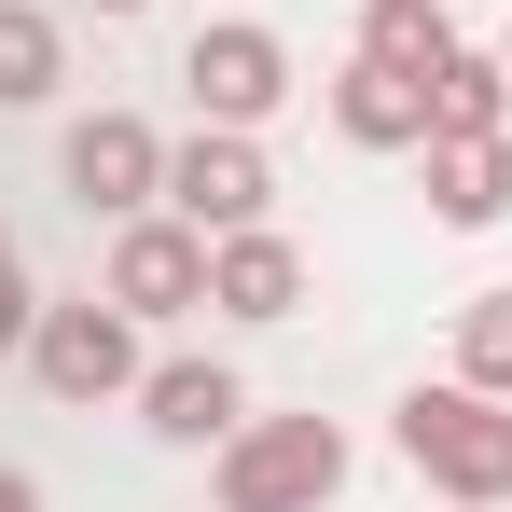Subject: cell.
I'll return each mask as SVG.
<instances>
[{
	"mask_svg": "<svg viewBox=\"0 0 512 512\" xmlns=\"http://www.w3.org/2000/svg\"><path fill=\"white\" fill-rule=\"evenodd\" d=\"M402 457H416V485H443L457 512H499L512 499V402L471 388V374H443V388L402 402Z\"/></svg>",
	"mask_w": 512,
	"mask_h": 512,
	"instance_id": "1",
	"label": "cell"
},
{
	"mask_svg": "<svg viewBox=\"0 0 512 512\" xmlns=\"http://www.w3.org/2000/svg\"><path fill=\"white\" fill-rule=\"evenodd\" d=\"M346 499V429L333 416H250L222 443V512H333Z\"/></svg>",
	"mask_w": 512,
	"mask_h": 512,
	"instance_id": "2",
	"label": "cell"
},
{
	"mask_svg": "<svg viewBox=\"0 0 512 512\" xmlns=\"http://www.w3.org/2000/svg\"><path fill=\"white\" fill-rule=\"evenodd\" d=\"M28 374H42L70 416H97V402H125V388H139V319H125L111 291L42 305V319H28Z\"/></svg>",
	"mask_w": 512,
	"mask_h": 512,
	"instance_id": "3",
	"label": "cell"
},
{
	"mask_svg": "<svg viewBox=\"0 0 512 512\" xmlns=\"http://www.w3.org/2000/svg\"><path fill=\"white\" fill-rule=\"evenodd\" d=\"M167 208L194 222V236H250L263 208H277V167H263V139L250 125H194L167 153Z\"/></svg>",
	"mask_w": 512,
	"mask_h": 512,
	"instance_id": "4",
	"label": "cell"
},
{
	"mask_svg": "<svg viewBox=\"0 0 512 512\" xmlns=\"http://www.w3.org/2000/svg\"><path fill=\"white\" fill-rule=\"evenodd\" d=\"M180 84H194V111H208V125H263V111L291 97V42H277L263 14H222V28H194Z\"/></svg>",
	"mask_w": 512,
	"mask_h": 512,
	"instance_id": "5",
	"label": "cell"
},
{
	"mask_svg": "<svg viewBox=\"0 0 512 512\" xmlns=\"http://www.w3.org/2000/svg\"><path fill=\"white\" fill-rule=\"evenodd\" d=\"M111 305H125V319H180V305H208V236H194L180 208H139V222L111 236Z\"/></svg>",
	"mask_w": 512,
	"mask_h": 512,
	"instance_id": "6",
	"label": "cell"
},
{
	"mask_svg": "<svg viewBox=\"0 0 512 512\" xmlns=\"http://www.w3.org/2000/svg\"><path fill=\"white\" fill-rule=\"evenodd\" d=\"M70 194H84V208H111V222L167 208V139H153L139 111H97V125H70Z\"/></svg>",
	"mask_w": 512,
	"mask_h": 512,
	"instance_id": "7",
	"label": "cell"
},
{
	"mask_svg": "<svg viewBox=\"0 0 512 512\" xmlns=\"http://www.w3.org/2000/svg\"><path fill=\"white\" fill-rule=\"evenodd\" d=\"M139 429H153V443H236V429H250V388H236L222 360H153V374H139Z\"/></svg>",
	"mask_w": 512,
	"mask_h": 512,
	"instance_id": "8",
	"label": "cell"
},
{
	"mask_svg": "<svg viewBox=\"0 0 512 512\" xmlns=\"http://www.w3.org/2000/svg\"><path fill=\"white\" fill-rule=\"evenodd\" d=\"M208 305H222V319H291V305H305V250H291L277 222L208 236Z\"/></svg>",
	"mask_w": 512,
	"mask_h": 512,
	"instance_id": "9",
	"label": "cell"
},
{
	"mask_svg": "<svg viewBox=\"0 0 512 512\" xmlns=\"http://www.w3.org/2000/svg\"><path fill=\"white\" fill-rule=\"evenodd\" d=\"M333 125L360 139V153H429V84L388 70V56H346L333 70Z\"/></svg>",
	"mask_w": 512,
	"mask_h": 512,
	"instance_id": "10",
	"label": "cell"
},
{
	"mask_svg": "<svg viewBox=\"0 0 512 512\" xmlns=\"http://www.w3.org/2000/svg\"><path fill=\"white\" fill-rule=\"evenodd\" d=\"M499 208H512V125H499V139H429V222L485 236Z\"/></svg>",
	"mask_w": 512,
	"mask_h": 512,
	"instance_id": "11",
	"label": "cell"
},
{
	"mask_svg": "<svg viewBox=\"0 0 512 512\" xmlns=\"http://www.w3.org/2000/svg\"><path fill=\"white\" fill-rule=\"evenodd\" d=\"M499 125H512V70L457 42V56L429 70V139H499Z\"/></svg>",
	"mask_w": 512,
	"mask_h": 512,
	"instance_id": "12",
	"label": "cell"
},
{
	"mask_svg": "<svg viewBox=\"0 0 512 512\" xmlns=\"http://www.w3.org/2000/svg\"><path fill=\"white\" fill-rule=\"evenodd\" d=\"M70 70V42H56V14L42 0H0V111H42Z\"/></svg>",
	"mask_w": 512,
	"mask_h": 512,
	"instance_id": "13",
	"label": "cell"
},
{
	"mask_svg": "<svg viewBox=\"0 0 512 512\" xmlns=\"http://www.w3.org/2000/svg\"><path fill=\"white\" fill-rule=\"evenodd\" d=\"M360 56H388V70H443V56H457V14H443V0H360Z\"/></svg>",
	"mask_w": 512,
	"mask_h": 512,
	"instance_id": "14",
	"label": "cell"
},
{
	"mask_svg": "<svg viewBox=\"0 0 512 512\" xmlns=\"http://www.w3.org/2000/svg\"><path fill=\"white\" fill-rule=\"evenodd\" d=\"M457 374L512 402V291H471V305H457Z\"/></svg>",
	"mask_w": 512,
	"mask_h": 512,
	"instance_id": "15",
	"label": "cell"
},
{
	"mask_svg": "<svg viewBox=\"0 0 512 512\" xmlns=\"http://www.w3.org/2000/svg\"><path fill=\"white\" fill-rule=\"evenodd\" d=\"M0 333H28V263H14V236H0Z\"/></svg>",
	"mask_w": 512,
	"mask_h": 512,
	"instance_id": "16",
	"label": "cell"
},
{
	"mask_svg": "<svg viewBox=\"0 0 512 512\" xmlns=\"http://www.w3.org/2000/svg\"><path fill=\"white\" fill-rule=\"evenodd\" d=\"M0 512H42V485H28V471H0Z\"/></svg>",
	"mask_w": 512,
	"mask_h": 512,
	"instance_id": "17",
	"label": "cell"
},
{
	"mask_svg": "<svg viewBox=\"0 0 512 512\" xmlns=\"http://www.w3.org/2000/svg\"><path fill=\"white\" fill-rule=\"evenodd\" d=\"M97 14H139V0H97Z\"/></svg>",
	"mask_w": 512,
	"mask_h": 512,
	"instance_id": "18",
	"label": "cell"
},
{
	"mask_svg": "<svg viewBox=\"0 0 512 512\" xmlns=\"http://www.w3.org/2000/svg\"><path fill=\"white\" fill-rule=\"evenodd\" d=\"M499 70H512V28H499Z\"/></svg>",
	"mask_w": 512,
	"mask_h": 512,
	"instance_id": "19",
	"label": "cell"
},
{
	"mask_svg": "<svg viewBox=\"0 0 512 512\" xmlns=\"http://www.w3.org/2000/svg\"><path fill=\"white\" fill-rule=\"evenodd\" d=\"M0 346H14V333H0Z\"/></svg>",
	"mask_w": 512,
	"mask_h": 512,
	"instance_id": "20",
	"label": "cell"
}]
</instances>
